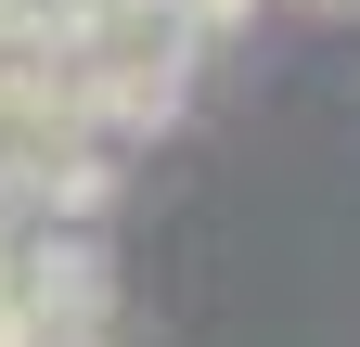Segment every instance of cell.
<instances>
[{
  "instance_id": "obj_1",
  "label": "cell",
  "mask_w": 360,
  "mask_h": 347,
  "mask_svg": "<svg viewBox=\"0 0 360 347\" xmlns=\"http://www.w3.org/2000/svg\"><path fill=\"white\" fill-rule=\"evenodd\" d=\"M193 52L206 39L180 26L167 0H65V26H52V77H65V103L103 129V142L167 129L180 91H193Z\"/></svg>"
},
{
  "instance_id": "obj_2",
  "label": "cell",
  "mask_w": 360,
  "mask_h": 347,
  "mask_svg": "<svg viewBox=\"0 0 360 347\" xmlns=\"http://www.w3.org/2000/svg\"><path fill=\"white\" fill-rule=\"evenodd\" d=\"M296 13H360V0H296Z\"/></svg>"
}]
</instances>
